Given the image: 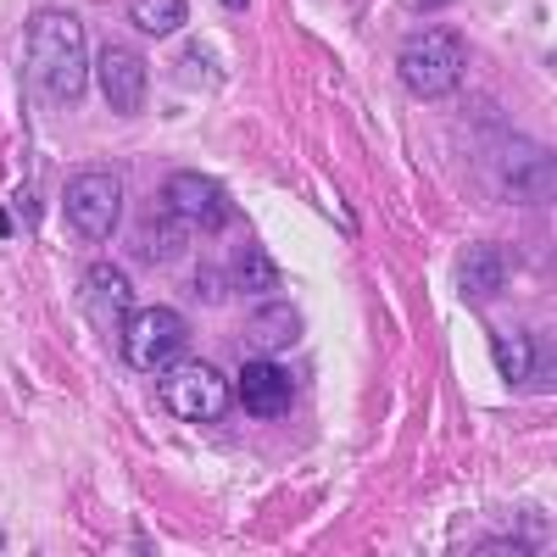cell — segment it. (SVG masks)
<instances>
[{
  "instance_id": "cell-1",
  "label": "cell",
  "mask_w": 557,
  "mask_h": 557,
  "mask_svg": "<svg viewBox=\"0 0 557 557\" xmlns=\"http://www.w3.org/2000/svg\"><path fill=\"white\" fill-rule=\"evenodd\" d=\"M23 45H28L34 96L57 101V107H73L89 89V39H84V23L73 12H34Z\"/></svg>"
},
{
  "instance_id": "cell-2",
  "label": "cell",
  "mask_w": 557,
  "mask_h": 557,
  "mask_svg": "<svg viewBox=\"0 0 557 557\" xmlns=\"http://www.w3.org/2000/svg\"><path fill=\"white\" fill-rule=\"evenodd\" d=\"M157 401L184 418V424H212V418H223V407L235 401V385H228L218 368L207 362H168L162 374H157Z\"/></svg>"
},
{
  "instance_id": "cell-3",
  "label": "cell",
  "mask_w": 557,
  "mask_h": 557,
  "mask_svg": "<svg viewBox=\"0 0 557 557\" xmlns=\"http://www.w3.org/2000/svg\"><path fill=\"white\" fill-rule=\"evenodd\" d=\"M401 84L412 89L418 101H441L462 84V39L446 28H424L401 45Z\"/></svg>"
},
{
  "instance_id": "cell-4",
  "label": "cell",
  "mask_w": 557,
  "mask_h": 557,
  "mask_svg": "<svg viewBox=\"0 0 557 557\" xmlns=\"http://www.w3.org/2000/svg\"><path fill=\"white\" fill-rule=\"evenodd\" d=\"M184 318L173 307H146V312H128L123 323V362L139 368V374H162L168 362H178L184 351Z\"/></svg>"
},
{
  "instance_id": "cell-5",
  "label": "cell",
  "mask_w": 557,
  "mask_h": 557,
  "mask_svg": "<svg viewBox=\"0 0 557 557\" xmlns=\"http://www.w3.org/2000/svg\"><path fill=\"white\" fill-rule=\"evenodd\" d=\"M62 212H67V223L78 228V235L107 240L123 223V184L112 173H73L67 190H62Z\"/></svg>"
},
{
  "instance_id": "cell-6",
  "label": "cell",
  "mask_w": 557,
  "mask_h": 557,
  "mask_svg": "<svg viewBox=\"0 0 557 557\" xmlns=\"http://www.w3.org/2000/svg\"><path fill=\"white\" fill-rule=\"evenodd\" d=\"M96 73H101V96L117 117H134L146 107V57L139 51H128V45H101Z\"/></svg>"
},
{
  "instance_id": "cell-7",
  "label": "cell",
  "mask_w": 557,
  "mask_h": 557,
  "mask_svg": "<svg viewBox=\"0 0 557 557\" xmlns=\"http://www.w3.org/2000/svg\"><path fill=\"white\" fill-rule=\"evenodd\" d=\"M84 312H89V323L96 330H117L123 323V312L134 307V285H128V273L123 268H112V262H96L84 273Z\"/></svg>"
},
{
  "instance_id": "cell-8",
  "label": "cell",
  "mask_w": 557,
  "mask_h": 557,
  "mask_svg": "<svg viewBox=\"0 0 557 557\" xmlns=\"http://www.w3.org/2000/svg\"><path fill=\"white\" fill-rule=\"evenodd\" d=\"M162 201L178 212V223L223 228V218H228V201H223V190H218L212 178H201V173H173V178H168V190H162Z\"/></svg>"
},
{
  "instance_id": "cell-9",
  "label": "cell",
  "mask_w": 557,
  "mask_h": 557,
  "mask_svg": "<svg viewBox=\"0 0 557 557\" xmlns=\"http://www.w3.org/2000/svg\"><path fill=\"white\" fill-rule=\"evenodd\" d=\"M235 396L246 401V412H257V418H278L290 407V396H296V385H290V374L278 368L273 357H251L246 362V374H240V385H235Z\"/></svg>"
},
{
  "instance_id": "cell-10",
  "label": "cell",
  "mask_w": 557,
  "mask_h": 557,
  "mask_svg": "<svg viewBox=\"0 0 557 557\" xmlns=\"http://www.w3.org/2000/svg\"><path fill=\"white\" fill-rule=\"evenodd\" d=\"M296 335H301V312H296L290 301H268V307H257L251 323H246V346H251L257 357H262V351L273 357L278 346H290Z\"/></svg>"
},
{
  "instance_id": "cell-11",
  "label": "cell",
  "mask_w": 557,
  "mask_h": 557,
  "mask_svg": "<svg viewBox=\"0 0 557 557\" xmlns=\"http://www.w3.org/2000/svg\"><path fill=\"white\" fill-rule=\"evenodd\" d=\"M128 17H134L139 34L168 39V34H178L184 23H190V7H184V0H128Z\"/></svg>"
},
{
  "instance_id": "cell-12",
  "label": "cell",
  "mask_w": 557,
  "mask_h": 557,
  "mask_svg": "<svg viewBox=\"0 0 557 557\" xmlns=\"http://www.w3.org/2000/svg\"><path fill=\"white\" fill-rule=\"evenodd\" d=\"M228 285L262 296V290H273V285H278V262H273L262 246H251V251H240V257H235V273H228Z\"/></svg>"
},
{
  "instance_id": "cell-13",
  "label": "cell",
  "mask_w": 557,
  "mask_h": 557,
  "mask_svg": "<svg viewBox=\"0 0 557 557\" xmlns=\"http://www.w3.org/2000/svg\"><path fill=\"white\" fill-rule=\"evenodd\" d=\"M462 290H469V296H491V290H502V251L474 246L469 257H462Z\"/></svg>"
},
{
  "instance_id": "cell-14",
  "label": "cell",
  "mask_w": 557,
  "mask_h": 557,
  "mask_svg": "<svg viewBox=\"0 0 557 557\" xmlns=\"http://www.w3.org/2000/svg\"><path fill=\"white\" fill-rule=\"evenodd\" d=\"M530 335H496V362H502V380L507 385H524L530 374Z\"/></svg>"
},
{
  "instance_id": "cell-15",
  "label": "cell",
  "mask_w": 557,
  "mask_h": 557,
  "mask_svg": "<svg viewBox=\"0 0 557 557\" xmlns=\"http://www.w3.org/2000/svg\"><path fill=\"white\" fill-rule=\"evenodd\" d=\"M223 7H228V12H246V0H223Z\"/></svg>"
},
{
  "instance_id": "cell-16",
  "label": "cell",
  "mask_w": 557,
  "mask_h": 557,
  "mask_svg": "<svg viewBox=\"0 0 557 557\" xmlns=\"http://www.w3.org/2000/svg\"><path fill=\"white\" fill-rule=\"evenodd\" d=\"M418 7H446V0H418Z\"/></svg>"
}]
</instances>
